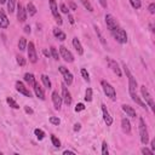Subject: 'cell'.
Segmentation results:
<instances>
[{"instance_id": "obj_1", "label": "cell", "mask_w": 155, "mask_h": 155, "mask_svg": "<svg viewBox=\"0 0 155 155\" xmlns=\"http://www.w3.org/2000/svg\"><path fill=\"white\" fill-rule=\"evenodd\" d=\"M124 70H125V74L127 75L128 78V91H130V94H133V93H137L136 90H137V81L136 79L133 78V75L131 74L130 69L127 68L126 64H124Z\"/></svg>"}, {"instance_id": "obj_2", "label": "cell", "mask_w": 155, "mask_h": 155, "mask_svg": "<svg viewBox=\"0 0 155 155\" xmlns=\"http://www.w3.org/2000/svg\"><path fill=\"white\" fill-rule=\"evenodd\" d=\"M139 136H140V142L144 145H147V143L149 142V133L143 117H139Z\"/></svg>"}, {"instance_id": "obj_3", "label": "cell", "mask_w": 155, "mask_h": 155, "mask_svg": "<svg viewBox=\"0 0 155 155\" xmlns=\"http://www.w3.org/2000/svg\"><path fill=\"white\" fill-rule=\"evenodd\" d=\"M111 34H113L114 39H115L117 42H120V44H126V42H127V34H126V31H125L122 28L119 27V28L111 30Z\"/></svg>"}, {"instance_id": "obj_4", "label": "cell", "mask_w": 155, "mask_h": 155, "mask_svg": "<svg viewBox=\"0 0 155 155\" xmlns=\"http://www.w3.org/2000/svg\"><path fill=\"white\" fill-rule=\"evenodd\" d=\"M101 84H102L103 91H104V93L107 94V97H109L110 99L115 101V99H116V92H115V88H114L109 82H107L105 80H102Z\"/></svg>"}, {"instance_id": "obj_5", "label": "cell", "mask_w": 155, "mask_h": 155, "mask_svg": "<svg viewBox=\"0 0 155 155\" xmlns=\"http://www.w3.org/2000/svg\"><path fill=\"white\" fill-rule=\"evenodd\" d=\"M140 93H142V96H143V98L145 99V103L150 107V109L151 110H154L155 109V107H154V101H153V97H151V94L149 93V91H148V88L143 85V86H140Z\"/></svg>"}, {"instance_id": "obj_6", "label": "cell", "mask_w": 155, "mask_h": 155, "mask_svg": "<svg viewBox=\"0 0 155 155\" xmlns=\"http://www.w3.org/2000/svg\"><path fill=\"white\" fill-rule=\"evenodd\" d=\"M105 23H107V27L109 28V30H114L116 28H119V23L116 21V18L113 16V15H105Z\"/></svg>"}, {"instance_id": "obj_7", "label": "cell", "mask_w": 155, "mask_h": 155, "mask_svg": "<svg viewBox=\"0 0 155 155\" xmlns=\"http://www.w3.org/2000/svg\"><path fill=\"white\" fill-rule=\"evenodd\" d=\"M59 54H61V57H62L65 62H68V63H70V62L74 61V56H73L71 52H70L67 47H64V46H59Z\"/></svg>"}, {"instance_id": "obj_8", "label": "cell", "mask_w": 155, "mask_h": 155, "mask_svg": "<svg viewBox=\"0 0 155 155\" xmlns=\"http://www.w3.org/2000/svg\"><path fill=\"white\" fill-rule=\"evenodd\" d=\"M59 71H61V74L63 75V79H64V82H65V85H71V82H73V74L65 68V67H63V65H61L59 67Z\"/></svg>"}, {"instance_id": "obj_9", "label": "cell", "mask_w": 155, "mask_h": 155, "mask_svg": "<svg viewBox=\"0 0 155 155\" xmlns=\"http://www.w3.org/2000/svg\"><path fill=\"white\" fill-rule=\"evenodd\" d=\"M50 7H51V12H52V16L54 17L56 22L58 24H62V18L59 16V12H58V7H57V4H56V0H50Z\"/></svg>"}, {"instance_id": "obj_10", "label": "cell", "mask_w": 155, "mask_h": 155, "mask_svg": "<svg viewBox=\"0 0 155 155\" xmlns=\"http://www.w3.org/2000/svg\"><path fill=\"white\" fill-rule=\"evenodd\" d=\"M27 45H28V58H29V62L36 63L38 62V54H36V50H35L34 44L29 42Z\"/></svg>"}, {"instance_id": "obj_11", "label": "cell", "mask_w": 155, "mask_h": 155, "mask_svg": "<svg viewBox=\"0 0 155 155\" xmlns=\"http://www.w3.org/2000/svg\"><path fill=\"white\" fill-rule=\"evenodd\" d=\"M107 62H108V65H109V68L120 78L122 74H121V70H120V68H119V64L116 63V61H114V59H111V58H107Z\"/></svg>"}, {"instance_id": "obj_12", "label": "cell", "mask_w": 155, "mask_h": 155, "mask_svg": "<svg viewBox=\"0 0 155 155\" xmlns=\"http://www.w3.org/2000/svg\"><path fill=\"white\" fill-rule=\"evenodd\" d=\"M52 102H53L54 109L59 110V109H61V105H62V102H63V99H62V96H61V94H59L57 91L52 92Z\"/></svg>"}, {"instance_id": "obj_13", "label": "cell", "mask_w": 155, "mask_h": 155, "mask_svg": "<svg viewBox=\"0 0 155 155\" xmlns=\"http://www.w3.org/2000/svg\"><path fill=\"white\" fill-rule=\"evenodd\" d=\"M62 99L64 101V103H65L67 105L71 104V94H70V92L68 91V88H67L65 85H62Z\"/></svg>"}, {"instance_id": "obj_14", "label": "cell", "mask_w": 155, "mask_h": 155, "mask_svg": "<svg viewBox=\"0 0 155 155\" xmlns=\"http://www.w3.org/2000/svg\"><path fill=\"white\" fill-rule=\"evenodd\" d=\"M17 19L19 22H25V19H27V11L22 6V4L17 5Z\"/></svg>"}, {"instance_id": "obj_15", "label": "cell", "mask_w": 155, "mask_h": 155, "mask_svg": "<svg viewBox=\"0 0 155 155\" xmlns=\"http://www.w3.org/2000/svg\"><path fill=\"white\" fill-rule=\"evenodd\" d=\"M16 90L19 92V93H22V94H24L25 97H31V92L23 85V82H21V81H17L16 82Z\"/></svg>"}, {"instance_id": "obj_16", "label": "cell", "mask_w": 155, "mask_h": 155, "mask_svg": "<svg viewBox=\"0 0 155 155\" xmlns=\"http://www.w3.org/2000/svg\"><path fill=\"white\" fill-rule=\"evenodd\" d=\"M33 87H34V92H35L36 97L44 101V99H45V92H44V90L41 88V86L39 85V82H38V81H34Z\"/></svg>"}, {"instance_id": "obj_17", "label": "cell", "mask_w": 155, "mask_h": 155, "mask_svg": "<svg viewBox=\"0 0 155 155\" xmlns=\"http://www.w3.org/2000/svg\"><path fill=\"white\" fill-rule=\"evenodd\" d=\"M102 113H103V119H104V122L107 124V126H110L113 124V117L110 116L107 107L104 104H102Z\"/></svg>"}, {"instance_id": "obj_18", "label": "cell", "mask_w": 155, "mask_h": 155, "mask_svg": "<svg viewBox=\"0 0 155 155\" xmlns=\"http://www.w3.org/2000/svg\"><path fill=\"white\" fill-rule=\"evenodd\" d=\"M121 127H122V131L125 133H131V124H130V120L128 119L122 117V120H121Z\"/></svg>"}, {"instance_id": "obj_19", "label": "cell", "mask_w": 155, "mask_h": 155, "mask_svg": "<svg viewBox=\"0 0 155 155\" xmlns=\"http://www.w3.org/2000/svg\"><path fill=\"white\" fill-rule=\"evenodd\" d=\"M8 27V18L4 11H0V28H7Z\"/></svg>"}, {"instance_id": "obj_20", "label": "cell", "mask_w": 155, "mask_h": 155, "mask_svg": "<svg viewBox=\"0 0 155 155\" xmlns=\"http://www.w3.org/2000/svg\"><path fill=\"white\" fill-rule=\"evenodd\" d=\"M73 46H74V48L76 50L78 54H82V53H84L82 45H81V42L79 41V39H78V38H74V39H73Z\"/></svg>"}, {"instance_id": "obj_21", "label": "cell", "mask_w": 155, "mask_h": 155, "mask_svg": "<svg viewBox=\"0 0 155 155\" xmlns=\"http://www.w3.org/2000/svg\"><path fill=\"white\" fill-rule=\"evenodd\" d=\"M122 110L126 113V115L127 116H130V117H136V110L132 108V107H130V105H126V104H124L122 105Z\"/></svg>"}, {"instance_id": "obj_22", "label": "cell", "mask_w": 155, "mask_h": 155, "mask_svg": "<svg viewBox=\"0 0 155 155\" xmlns=\"http://www.w3.org/2000/svg\"><path fill=\"white\" fill-rule=\"evenodd\" d=\"M130 96H131V98H132V101H133V102H136L139 107H142L143 109H145V110H147V103H144V102H143V101L137 96V93H133V94H130Z\"/></svg>"}, {"instance_id": "obj_23", "label": "cell", "mask_w": 155, "mask_h": 155, "mask_svg": "<svg viewBox=\"0 0 155 155\" xmlns=\"http://www.w3.org/2000/svg\"><path fill=\"white\" fill-rule=\"evenodd\" d=\"M53 35H54L58 40H61V41L65 40V38H67V36H65V34H64L61 29H58V28H54V29H53Z\"/></svg>"}, {"instance_id": "obj_24", "label": "cell", "mask_w": 155, "mask_h": 155, "mask_svg": "<svg viewBox=\"0 0 155 155\" xmlns=\"http://www.w3.org/2000/svg\"><path fill=\"white\" fill-rule=\"evenodd\" d=\"M27 12L29 13V16H34L36 13V7L34 6L33 2H28V5H27Z\"/></svg>"}, {"instance_id": "obj_25", "label": "cell", "mask_w": 155, "mask_h": 155, "mask_svg": "<svg viewBox=\"0 0 155 155\" xmlns=\"http://www.w3.org/2000/svg\"><path fill=\"white\" fill-rule=\"evenodd\" d=\"M24 80H25V82H28L29 85H33L34 81H35V78H34V75H33L31 73H25V74H24Z\"/></svg>"}, {"instance_id": "obj_26", "label": "cell", "mask_w": 155, "mask_h": 155, "mask_svg": "<svg viewBox=\"0 0 155 155\" xmlns=\"http://www.w3.org/2000/svg\"><path fill=\"white\" fill-rule=\"evenodd\" d=\"M25 47H27V40H25V38H19V40H18V48L21 50V51H24L25 50Z\"/></svg>"}, {"instance_id": "obj_27", "label": "cell", "mask_w": 155, "mask_h": 155, "mask_svg": "<svg viewBox=\"0 0 155 155\" xmlns=\"http://www.w3.org/2000/svg\"><path fill=\"white\" fill-rule=\"evenodd\" d=\"M6 102H7V104H8L11 108H13V109H18V108H19V105L17 104V102H16L13 98H11V97H7V98H6Z\"/></svg>"}, {"instance_id": "obj_28", "label": "cell", "mask_w": 155, "mask_h": 155, "mask_svg": "<svg viewBox=\"0 0 155 155\" xmlns=\"http://www.w3.org/2000/svg\"><path fill=\"white\" fill-rule=\"evenodd\" d=\"M94 30H96V34H97V36H98V39H99V41H101V42H102L104 46H107V41L104 40V38H103V35H102V33H101L99 28L94 25Z\"/></svg>"}, {"instance_id": "obj_29", "label": "cell", "mask_w": 155, "mask_h": 155, "mask_svg": "<svg viewBox=\"0 0 155 155\" xmlns=\"http://www.w3.org/2000/svg\"><path fill=\"white\" fill-rule=\"evenodd\" d=\"M41 81H42V84L45 85V87L51 88V81H50V79H48V76H47V75L42 74V75H41Z\"/></svg>"}, {"instance_id": "obj_30", "label": "cell", "mask_w": 155, "mask_h": 155, "mask_svg": "<svg viewBox=\"0 0 155 155\" xmlns=\"http://www.w3.org/2000/svg\"><path fill=\"white\" fill-rule=\"evenodd\" d=\"M6 2H7V10H8V12H13L15 11L16 0H6Z\"/></svg>"}, {"instance_id": "obj_31", "label": "cell", "mask_w": 155, "mask_h": 155, "mask_svg": "<svg viewBox=\"0 0 155 155\" xmlns=\"http://www.w3.org/2000/svg\"><path fill=\"white\" fill-rule=\"evenodd\" d=\"M34 134L38 137V139H42L45 137V132L42 130H40V128H35L34 130Z\"/></svg>"}, {"instance_id": "obj_32", "label": "cell", "mask_w": 155, "mask_h": 155, "mask_svg": "<svg viewBox=\"0 0 155 155\" xmlns=\"http://www.w3.org/2000/svg\"><path fill=\"white\" fill-rule=\"evenodd\" d=\"M130 4H131V6H132L133 8H136V10L142 6V1H140V0H130Z\"/></svg>"}, {"instance_id": "obj_33", "label": "cell", "mask_w": 155, "mask_h": 155, "mask_svg": "<svg viewBox=\"0 0 155 155\" xmlns=\"http://www.w3.org/2000/svg\"><path fill=\"white\" fill-rule=\"evenodd\" d=\"M85 101H86V102H91V101H92V88H87V90H86Z\"/></svg>"}, {"instance_id": "obj_34", "label": "cell", "mask_w": 155, "mask_h": 155, "mask_svg": "<svg viewBox=\"0 0 155 155\" xmlns=\"http://www.w3.org/2000/svg\"><path fill=\"white\" fill-rule=\"evenodd\" d=\"M51 142H52V144H53L56 148H59V147H61V140H59L56 136H53V134L51 136Z\"/></svg>"}, {"instance_id": "obj_35", "label": "cell", "mask_w": 155, "mask_h": 155, "mask_svg": "<svg viewBox=\"0 0 155 155\" xmlns=\"http://www.w3.org/2000/svg\"><path fill=\"white\" fill-rule=\"evenodd\" d=\"M50 51H51V54H52V57H53L54 59H58V58H59V53H58V51H57V48H56L54 46H51Z\"/></svg>"}, {"instance_id": "obj_36", "label": "cell", "mask_w": 155, "mask_h": 155, "mask_svg": "<svg viewBox=\"0 0 155 155\" xmlns=\"http://www.w3.org/2000/svg\"><path fill=\"white\" fill-rule=\"evenodd\" d=\"M81 2H82V5L85 6V8H87V11H90V12L93 11V7H92V5L90 4L88 0H81Z\"/></svg>"}, {"instance_id": "obj_37", "label": "cell", "mask_w": 155, "mask_h": 155, "mask_svg": "<svg viewBox=\"0 0 155 155\" xmlns=\"http://www.w3.org/2000/svg\"><path fill=\"white\" fill-rule=\"evenodd\" d=\"M50 122H51L52 125H54V126H58V125L61 124V120H59L58 117H56V116H51V117H50Z\"/></svg>"}, {"instance_id": "obj_38", "label": "cell", "mask_w": 155, "mask_h": 155, "mask_svg": "<svg viewBox=\"0 0 155 155\" xmlns=\"http://www.w3.org/2000/svg\"><path fill=\"white\" fill-rule=\"evenodd\" d=\"M108 153H109V150H108V144H107V142H103V143H102V154H103V155H108Z\"/></svg>"}, {"instance_id": "obj_39", "label": "cell", "mask_w": 155, "mask_h": 155, "mask_svg": "<svg viewBox=\"0 0 155 155\" xmlns=\"http://www.w3.org/2000/svg\"><path fill=\"white\" fill-rule=\"evenodd\" d=\"M16 59H17V63L19 64V65H24L25 64V59H24V57H22V56H17L16 57Z\"/></svg>"}, {"instance_id": "obj_40", "label": "cell", "mask_w": 155, "mask_h": 155, "mask_svg": "<svg viewBox=\"0 0 155 155\" xmlns=\"http://www.w3.org/2000/svg\"><path fill=\"white\" fill-rule=\"evenodd\" d=\"M81 75H82V78H84L86 81H90V75H88V73H87L86 69H81Z\"/></svg>"}, {"instance_id": "obj_41", "label": "cell", "mask_w": 155, "mask_h": 155, "mask_svg": "<svg viewBox=\"0 0 155 155\" xmlns=\"http://www.w3.org/2000/svg\"><path fill=\"white\" fill-rule=\"evenodd\" d=\"M142 154H144V155H154V151L148 149V148H142Z\"/></svg>"}, {"instance_id": "obj_42", "label": "cell", "mask_w": 155, "mask_h": 155, "mask_svg": "<svg viewBox=\"0 0 155 155\" xmlns=\"http://www.w3.org/2000/svg\"><path fill=\"white\" fill-rule=\"evenodd\" d=\"M61 11H62L63 13H67V15H68L69 8L67 7V5H65V4H61Z\"/></svg>"}, {"instance_id": "obj_43", "label": "cell", "mask_w": 155, "mask_h": 155, "mask_svg": "<svg viewBox=\"0 0 155 155\" xmlns=\"http://www.w3.org/2000/svg\"><path fill=\"white\" fill-rule=\"evenodd\" d=\"M84 109H85V105H84L82 103L76 104V107H75V111H81V110H84Z\"/></svg>"}, {"instance_id": "obj_44", "label": "cell", "mask_w": 155, "mask_h": 155, "mask_svg": "<svg viewBox=\"0 0 155 155\" xmlns=\"http://www.w3.org/2000/svg\"><path fill=\"white\" fill-rule=\"evenodd\" d=\"M149 12H150L151 15L155 13V4H154V2H151V4L149 5Z\"/></svg>"}, {"instance_id": "obj_45", "label": "cell", "mask_w": 155, "mask_h": 155, "mask_svg": "<svg viewBox=\"0 0 155 155\" xmlns=\"http://www.w3.org/2000/svg\"><path fill=\"white\" fill-rule=\"evenodd\" d=\"M24 110H25V113H28V114H33V113H34V111H33V109H31V108H29V107H27V105L24 107Z\"/></svg>"}, {"instance_id": "obj_46", "label": "cell", "mask_w": 155, "mask_h": 155, "mask_svg": "<svg viewBox=\"0 0 155 155\" xmlns=\"http://www.w3.org/2000/svg\"><path fill=\"white\" fill-rule=\"evenodd\" d=\"M98 1H99V4L102 5V7L107 8V0H98Z\"/></svg>"}, {"instance_id": "obj_47", "label": "cell", "mask_w": 155, "mask_h": 155, "mask_svg": "<svg viewBox=\"0 0 155 155\" xmlns=\"http://www.w3.org/2000/svg\"><path fill=\"white\" fill-rule=\"evenodd\" d=\"M63 154H64V155H74L75 153H74V151H71V150H64V151H63Z\"/></svg>"}, {"instance_id": "obj_48", "label": "cell", "mask_w": 155, "mask_h": 155, "mask_svg": "<svg viewBox=\"0 0 155 155\" xmlns=\"http://www.w3.org/2000/svg\"><path fill=\"white\" fill-rule=\"evenodd\" d=\"M80 128H81V125H80V124H75V125H74V131H75V132L79 131Z\"/></svg>"}, {"instance_id": "obj_49", "label": "cell", "mask_w": 155, "mask_h": 155, "mask_svg": "<svg viewBox=\"0 0 155 155\" xmlns=\"http://www.w3.org/2000/svg\"><path fill=\"white\" fill-rule=\"evenodd\" d=\"M24 33H30V27L29 25H25L24 27Z\"/></svg>"}, {"instance_id": "obj_50", "label": "cell", "mask_w": 155, "mask_h": 155, "mask_svg": "<svg viewBox=\"0 0 155 155\" xmlns=\"http://www.w3.org/2000/svg\"><path fill=\"white\" fill-rule=\"evenodd\" d=\"M68 18H69V22L73 24L74 23V18H73V16H70V15H68Z\"/></svg>"}, {"instance_id": "obj_51", "label": "cell", "mask_w": 155, "mask_h": 155, "mask_svg": "<svg viewBox=\"0 0 155 155\" xmlns=\"http://www.w3.org/2000/svg\"><path fill=\"white\" fill-rule=\"evenodd\" d=\"M151 149H153V151L155 150V139L151 140Z\"/></svg>"}, {"instance_id": "obj_52", "label": "cell", "mask_w": 155, "mask_h": 155, "mask_svg": "<svg viewBox=\"0 0 155 155\" xmlns=\"http://www.w3.org/2000/svg\"><path fill=\"white\" fill-rule=\"evenodd\" d=\"M69 5H70L71 10H75V8H76V6H75V4H74V2H69Z\"/></svg>"}, {"instance_id": "obj_53", "label": "cell", "mask_w": 155, "mask_h": 155, "mask_svg": "<svg viewBox=\"0 0 155 155\" xmlns=\"http://www.w3.org/2000/svg\"><path fill=\"white\" fill-rule=\"evenodd\" d=\"M6 2V0H0V4H5Z\"/></svg>"}, {"instance_id": "obj_54", "label": "cell", "mask_w": 155, "mask_h": 155, "mask_svg": "<svg viewBox=\"0 0 155 155\" xmlns=\"http://www.w3.org/2000/svg\"><path fill=\"white\" fill-rule=\"evenodd\" d=\"M1 154H2V153H1V151H0V155H1Z\"/></svg>"}]
</instances>
